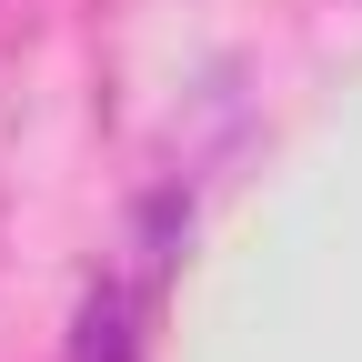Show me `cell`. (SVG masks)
Masks as SVG:
<instances>
[{
	"mask_svg": "<svg viewBox=\"0 0 362 362\" xmlns=\"http://www.w3.org/2000/svg\"><path fill=\"white\" fill-rule=\"evenodd\" d=\"M71 362H141V352H131V312H121V292H90V302H81Z\"/></svg>",
	"mask_w": 362,
	"mask_h": 362,
	"instance_id": "1",
	"label": "cell"
}]
</instances>
